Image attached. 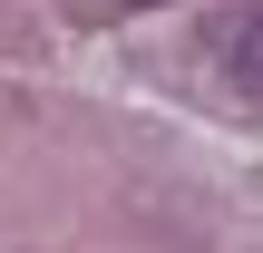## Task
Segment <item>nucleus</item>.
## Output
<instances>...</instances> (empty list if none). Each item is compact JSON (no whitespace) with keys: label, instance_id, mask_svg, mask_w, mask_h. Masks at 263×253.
I'll list each match as a JSON object with an SVG mask.
<instances>
[{"label":"nucleus","instance_id":"nucleus-1","mask_svg":"<svg viewBox=\"0 0 263 253\" xmlns=\"http://www.w3.org/2000/svg\"><path fill=\"white\" fill-rule=\"evenodd\" d=\"M205 68H215L224 107L263 117V10H234V20H215V29H205Z\"/></svg>","mask_w":263,"mask_h":253},{"label":"nucleus","instance_id":"nucleus-2","mask_svg":"<svg viewBox=\"0 0 263 253\" xmlns=\"http://www.w3.org/2000/svg\"><path fill=\"white\" fill-rule=\"evenodd\" d=\"M117 10H156V0H117Z\"/></svg>","mask_w":263,"mask_h":253}]
</instances>
